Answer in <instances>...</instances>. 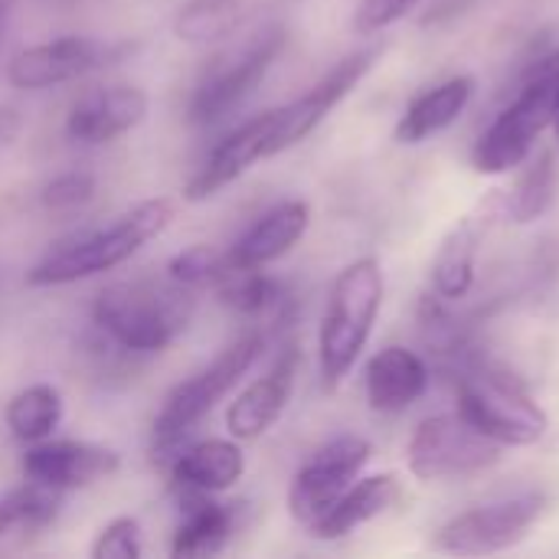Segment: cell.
I'll list each match as a JSON object with an SVG mask.
<instances>
[{
    "instance_id": "obj_1",
    "label": "cell",
    "mask_w": 559,
    "mask_h": 559,
    "mask_svg": "<svg viewBox=\"0 0 559 559\" xmlns=\"http://www.w3.org/2000/svg\"><path fill=\"white\" fill-rule=\"evenodd\" d=\"M197 311L193 288L167 278H131L98 292L92 324L124 354H160L187 328Z\"/></svg>"
},
{
    "instance_id": "obj_2",
    "label": "cell",
    "mask_w": 559,
    "mask_h": 559,
    "mask_svg": "<svg viewBox=\"0 0 559 559\" xmlns=\"http://www.w3.org/2000/svg\"><path fill=\"white\" fill-rule=\"evenodd\" d=\"M170 219H174L170 200H164V197L141 200L131 210H124L121 216H115V223L85 229V233L59 242L56 249H49L26 272V285L29 288H59V285H72V282L111 272V269L124 265L128 259H134L151 239H157L170 226Z\"/></svg>"
},
{
    "instance_id": "obj_3",
    "label": "cell",
    "mask_w": 559,
    "mask_h": 559,
    "mask_svg": "<svg viewBox=\"0 0 559 559\" xmlns=\"http://www.w3.org/2000/svg\"><path fill=\"white\" fill-rule=\"evenodd\" d=\"M383 265L373 255L354 259L337 272L318 331V370L328 393H334L360 360L383 308Z\"/></svg>"
},
{
    "instance_id": "obj_4",
    "label": "cell",
    "mask_w": 559,
    "mask_h": 559,
    "mask_svg": "<svg viewBox=\"0 0 559 559\" xmlns=\"http://www.w3.org/2000/svg\"><path fill=\"white\" fill-rule=\"evenodd\" d=\"M262 350H265V331H249L239 341H233L213 364H206L200 373H193L190 380L177 383L167 393L151 426L154 462L167 468V462L187 445L197 426L242 383V377L255 367Z\"/></svg>"
},
{
    "instance_id": "obj_5",
    "label": "cell",
    "mask_w": 559,
    "mask_h": 559,
    "mask_svg": "<svg viewBox=\"0 0 559 559\" xmlns=\"http://www.w3.org/2000/svg\"><path fill=\"white\" fill-rule=\"evenodd\" d=\"M455 393H459V413L478 432H485L504 449L537 445L550 429V416L527 393V386L491 364L481 360L462 364Z\"/></svg>"
},
{
    "instance_id": "obj_6",
    "label": "cell",
    "mask_w": 559,
    "mask_h": 559,
    "mask_svg": "<svg viewBox=\"0 0 559 559\" xmlns=\"http://www.w3.org/2000/svg\"><path fill=\"white\" fill-rule=\"evenodd\" d=\"M559 108V52L540 59V66L527 75L518 98L491 121V128L478 138L472 151V164L478 174L498 177L518 170L531 154L537 138L554 128Z\"/></svg>"
},
{
    "instance_id": "obj_7",
    "label": "cell",
    "mask_w": 559,
    "mask_h": 559,
    "mask_svg": "<svg viewBox=\"0 0 559 559\" xmlns=\"http://www.w3.org/2000/svg\"><path fill=\"white\" fill-rule=\"evenodd\" d=\"M501 452L504 445L478 432L455 409V413L429 416L416 426L406 445V462L413 478L419 481H459L495 468L501 462Z\"/></svg>"
},
{
    "instance_id": "obj_8",
    "label": "cell",
    "mask_w": 559,
    "mask_h": 559,
    "mask_svg": "<svg viewBox=\"0 0 559 559\" xmlns=\"http://www.w3.org/2000/svg\"><path fill=\"white\" fill-rule=\"evenodd\" d=\"M285 49V29L282 26H265L255 36H249L239 49L219 52L206 72L200 75L193 95H190V121L193 124H213L226 118L233 108H239L255 85L265 79L278 52Z\"/></svg>"
},
{
    "instance_id": "obj_9",
    "label": "cell",
    "mask_w": 559,
    "mask_h": 559,
    "mask_svg": "<svg viewBox=\"0 0 559 559\" xmlns=\"http://www.w3.org/2000/svg\"><path fill=\"white\" fill-rule=\"evenodd\" d=\"M547 498L540 491L514 495L495 504L472 508L465 514H455L449 524H442L432 537V547L439 554L452 557H488L511 550L527 537V531L544 518Z\"/></svg>"
},
{
    "instance_id": "obj_10",
    "label": "cell",
    "mask_w": 559,
    "mask_h": 559,
    "mask_svg": "<svg viewBox=\"0 0 559 559\" xmlns=\"http://www.w3.org/2000/svg\"><path fill=\"white\" fill-rule=\"evenodd\" d=\"M373 449L364 436L344 432L311 452L288 488V511L301 527H311L328 508L360 478Z\"/></svg>"
},
{
    "instance_id": "obj_11",
    "label": "cell",
    "mask_w": 559,
    "mask_h": 559,
    "mask_svg": "<svg viewBox=\"0 0 559 559\" xmlns=\"http://www.w3.org/2000/svg\"><path fill=\"white\" fill-rule=\"evenodd\" d=\"M111 56H115V49L102 39L59 36V39H46V43L20 49L7 62V82L23 92H39V88H52V85L72 82V79H82V75L108 66Z\"/></svg>"
},
{
    "instance_id": "obj_12",
    "label": "cell",
    "mask_w": 559,
    "mask_h": 559,
    "mask_svg": "<svg viewBox=\"0 0 559 559\" xmlns=\"http://www.w3.org/2000/svg\"><path fill=\"white\" fill-rule=\"evenodd\" d=\"M380 49H364L354 52L347 59H341L324 79H318L305 95H298L288 105L275 108V147L278 154H285L288 147L301 144L308 134H314L321 128V121L360 85V79L373 69Z\"/></svg>"
},
{
    "instance_id": "obj_13",
    "label": "cell",
    "mask_w": 559,
    "mask_h": 559,
    "mask_svg": "<svg viewBox=\"0 0 559 559\" xmlns=\"http://www.w3.org/2000/svg\"><path fill=\"white\" fill-rule=\"evenodd\" d=\"M275 108L252 115L249 121H242L236 131H229L203 160V167L187 180L183 187V200L190 203H203L210 197H216L223 187H229L233 180H239L242 174H249L255 164L275 157Z\"/></svg>"
},
{
    "instance_id": "obj_14",
    "label": "cell",
    "mask_w": 559,
    "mask_h": 559,
    "mask_svg": "<svg viewBox=\"0 0 559 559\" xmlns=\"http://www.w3.org/2000/svg\"><path fill=\"white\" fill-rule=\"evenodd\" d=\"M23 478L46 485L52 491H79L95 481L111 478L121 468V455L115 449L95 445V442H75V439H43L33 442L20 462Z\"/></svg>"
},
{
    "instance_id": "obj_15",
    "label": "cell",
    "mask_w": 559,
    "mask_h": 559,
    "mask_svg": "<svg viewBox=\"0 0 559 559\" xmlns=\"http://www.w3.org/2000/svg\"><path fill=\"white\" fill-rule=\"evenodd\" d=\"M298 367H301V350L295 344H288L272 360V367L229 403L226 429L236 442H255L282 419V413L288 409L292 393H295Z\"/></svg>"
},
{
    "instance_id": "obj_16",
    "label": "cell",
    "mask_w": 559,
    "mask_h": 559,
    "mask_svg": "<svg viewBox=\"0 0 559 559\" xmlns=\"http://www.w3.org/2000/svg\"><path fill=\"white\" fill-rule=\"evenodd\" d=\"M147 92L138 85H102L79 95L66 115V134L75 144H111L147 118Z\"/></svg>"
},
{
    "instance_id": "obj_17",
    "label": "cell",
    "mask_w": 559,
    "mask_h": 559,
    "mask_svg": "<svg viewBox=\"0 0 559 559\" xmlns=\"http://www.w3.org/2000/svg\"><path fill=\"white\" fill-rule=\"evenodd\" d=\"M311 226V206L305 200H282L265 210L226 252V262L236 269H265L288 255Z\"/></svg>"
},
{
    "instance_id": "obj_18",
    "label": "cell",
    "mask_w": 559,
    "mask_h": 559,
    "mask_svg": "<svg viewBox=\"0 0 559 559\" xmlns=\"http://www.w3.org/2000/svg\"><path fill=\"white\" fill-rule=\"evenodd\" d=\"M167 475L180 498L223 495L246 475V455L236 439H203L183 445L167 462Z\"/></svg>"
},
{
    "instance_id": "obj_19",
    "label": "cell",
    "mask_w": 559,
    "mask_h": 559,
    "mask_svg": "<svg viewBox=\"0 0 559 559\" xmlns=\"http://www.w3.org/2000/svg\"><path fill=\"white\" fill-rule=\"evenodd\" d=\"M364 386H367V403L373 413L400 416L426 396L429 367L416 350L390 344L370 357L367 373H364Z\"/></svg>"
},
{
    "instance_id": "obj_20",
    "label": "cell",
    "mask_w": 559,
    "mask_h": 559,
    "mask_svg": "<svg viewBox=\"0 0 559 559\" xmlns=\"http://www.w3.org/2000/svg\"><path fill=\"white\" fill-rule=\"evenodd\" d=\"M403 488H400V478L383 472V475H367V478H357L331 508L324 518H318L308 531L311 537L318 540H344L350 537L354 531H360L364 524L383 518L390 508H396Z\"/></svg>"
},
{
    "instance_id": "obj_21",
    "label": "cell",
    "mask_w": 559,
    "mask_h": 559,
    "mask_svg": "<svg viewBox=\"0 0 559 559\" xmlns=\"http://www.w3.org/2000/svg\"><path fill=\"white\" fill-rule=\"evenodd\" d=\"M213 288L229 311L249 321H262V328H278L292 314V295L278 278L265 275L262 269H236L226 262Z\"/></svg>"
},
{
    "instance_id": "obj_22",
    "label": "cell",
    "mask_w": 559,
    "mask_h": 559,
    "mask_svg": "<svg viewBox=\"0 0 559 559\" xmlns=\"http://www.w3.org/2000/svg\"><path fill=\"white\" fill-rule=\"evenodd\" d=\"M475 95V79L472 75H452L432 88H426L423 95H416L403 118L396 121V141L400 144H423L429 138H436L439 131L452 128L462 111L468 108Z\"/></svg>"
},
{
    "instance_id": "obj_23",
    "label": "cell",
    "mask_w": 559,
    "mask_h": 559,
    "mask_svg": "<svg viewBox=\"0 0 559 559\" xmlns=\"http://www.w3.org/2000/svg\"><path fill=\"white\" fill-rule=\"evenodd\" d=\"M180 524L174 531V557H213L226 550L236 534V504H219L213 495L180 498Z\"/></svg>"
},
{
    "instance_id": "obj_24",
    "label": "cell",
    "mask_w": 559,
    "mask_h": 559,
    "mask_svg": "<svg viewBox=\"0 0 559 559\" xmlns=\"http://www.w3.org/2000/svg\"><path fill=\"white\" fill-rule=\"evenodd\" d=\"M481 229L475 219H462L442 239L432 259V292L439 301H462L475 288V265H478Z\"/></svg>"
},
{
    "instance_id": "obj_25",
    "label": "cell",
    "mask_w": 559,
    "mask_h": 559,
    "mask_svg": "<svg viewBox=\"0 0 559 559\" xmlns=\"http://www.w3.org/2000/svg\"><path fill=\"white\" fill-rule=\"evenodd\" d=\"M62 413H66L62 393L52 383H33V386L10 396L3 419H7V429L16 442L33 445V442L49 439L59 429Z\"/></svg>"
},
{
    "instance_id": "obj_26",
    "label": "cell",
    "mask_w": 559,
    "mask_h": 559,
    "mask_svg": "<svg viewBox=\"0 0 559 559\" xmlns=\"http://www.w3.org/2000/svg\"><path fill=\"white\" fill-rule=\"evenodd\" d=\"M62 511V491H52L36 481H23L20 488L0 495V540L10 531H46Z\"/></svg>"
},
{
    "instance_id": "obj_27",
    "label": "cell",
    "mask_w": 559,
    "mask_h": 559,
    "mask_svg": "<svg viewBox=\"0 0 559 559\" xmlns=\"http://www.w3.org/2000/svg\"><path fill=\"white\" fill-rule=\"evenodd\" d=\"M242 20V0H183L174 13V36L183 43H216Z\"/></svg>"
},
{
    "instance_id": "obj_28",
    "label": "cell",
    "mask_w": 559,
    "mask_h": 559,
    "mask_svg": "<svg viewBox=\"0 0 559 559\" xmlns=\"http://www.w3.org/2000/svg\"><path fill=\"white\" fill-rule=\"evenodd\" d=\"M524 170L518 174V183L508 193V216L514 223H534L540 219L554 197H557V164L554 154H540V157H527L521 164Z\"/></svg>"
},
{
    "instance_id": "obj_29",
    "label": "cell",
    "mask_w": 559,
    "mask_h": 559,
    "mask_svg": "<svg viewBox=\"0 0 559 559\" xmlns=\"http://www.w3.org/2000/svg\"><path fill=\"white\" fill-rule=\"evenodd\" d=\"M226 269V255H216L210 246H190L183 252H177L170 262H167V275L187 288H206V285H216L219 275Z\"/></svg>"
},
{
    "instance_id": "obj_30",
    "label": "cell",
    "mask_w": 559,
    "mask_h": 559,
    "mask_svg": "<svg viewBox=\"0 0 559 559\" xmlns=\"http://www.w3.org/2000/svg\"><path fill=\"white\" fill-rule=\"evenodd\" d=\"M92 197H95V174H88V170H66V174H56L43 187L39 203L49 213H72V210L85 206Z\"/></svg>"
},
{
    "instance_id": "obj_31",
    "label": "cell",
    "mask_w": 559,
    "mask_h": 559,
    "mask_svg": "<svg viewBox=\"0 0 559 559\" xmlns=\"http://www.w3.org/2000/svg\"><path fill=\"white\" fill-rule=\"evenodd\" d=\"M92 559H141L144 557V540H141V524L138 518H115L108 521L95 544H92Z\"/></svg>"
},
{
    "instance_id": "obj_32",
    "label": "cell",
    "mask_w": 559,
    "mask_h": 559,
    "mask_svg": "<svg viewBox=\"0 0 559 559\" xmlns=\"http://www.w3.org/2000/svg\"><path fill=\"white\" fill-rule=\"evenodd\" d=\"M416 7H419V0H360L354 26H357V33L370 36V33H380V29L400 23Z\"/></svg>"
},
{
    "instance_id": "obj_33",
    "label": "cell",
    "mask_w": 559,
    "mask_h": 559,
    "mask_svg": "<svg viewBox=\"0 0 559 559\" xmlns=\"http://www.w3.org/2000/svg\"><path fill=\"white\" fill-rule=\"evenodd\" d=\"M13 3H20V0H0V13H10Z\"/></svg>"
},
{
    "instance_id": "obj_34",
    "label": "cell",
    "mask_w": 559,
    "mask_h": 559,
    "mask_svg": "<svg viewBox=\"0 0 559 559\" xmlns=\"http://www.w3.org/2000/svg\"><path fill=\"white\" fill-rule=\"evenodd\" d=\"M554 131H557V138H559V108H557V118H554Z\"/></svg>"
},
{
    "instance_id": "obj_35",
    "label": "cell",
    "mask_w": 559,
    "mask_h": 559,
    "mask_svg": "<svg viewBox=\"0 0 559 559\" xmlns=\"http://www.w3.org/2000/svg\"><path fill=\"white\" fill-rule=\"evenodd\" d=\"M3 16H7V13H0V26H3Z\"/></svg>"
}]
</instances>
